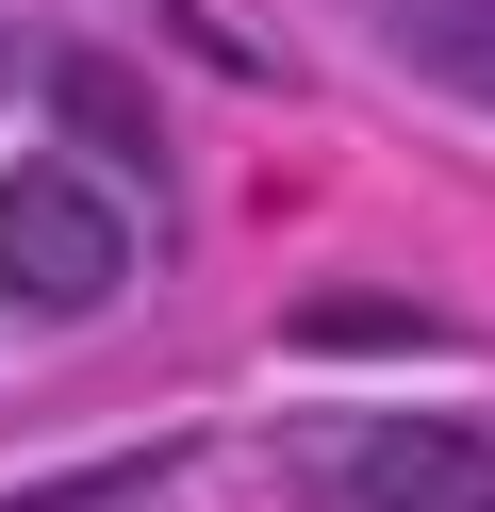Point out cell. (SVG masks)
I'll return each mask as SVG.
<instances>
[{"label": "cell", "instance_id": "obj_1", "mask_svg": "<svg viewBox=\"0 0 495 512\" xmlns=\"http://www.w3.org/2000/svg\"><path fill=\"white\" fill-rule=\"evenodd\" d=\"M0 298L33 331H83V314L132 298V215L99 199L83 166H17L0 182Z\"/></svg>", "mask_w": 495, "mask_h": 512}, {"label": "cell", "instance_id": "obj_2", "mask_svg": "<svg viewBox=\"0 0 495 512\" xmlns=\"http://www.w3.org/2000/svg\"><path fill=\"white\" fill-rule=\"evenodd\" d=\"M347 496H363V512H495V430H462V413H396V430L347 446Z\"/></svg>", "mask_w": 495, "mask_h": 512}, {"label": "cell", "instance_id": "obj_3", "mask_svg": "<svg viewBox=\"0 0 495 512\" xmlns=\"http://www.w3.org/2000/svg\"><path fill=\"white\" fill-rule=\"evenodd\" d=\"M363 17H380V50L413 83H446V100L495 116V0H363Z\"/></svg>", "mask_w": 495, "mask_h": 512}, {"label": "cell", "instance_id": "obj_4", "mask_svg": "<svg viewBox=\"0 0 495 512\" xmlns=\"http://www.w3.org/2000/svg\"><path fill=\"white\" fill-rule=\"evenodd\" d=\"M0 67H17V50H0Z\"/></svg>", "mask_w": 495, "mask_h": 512}]
</instances>
